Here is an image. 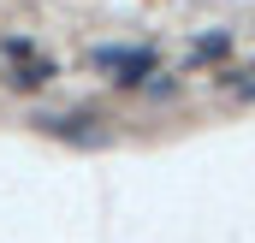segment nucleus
<instances>
[{
  "label": "nucleus",
  "mask_w": 255,
  "mask_h": 243,
  "mask_svg": "<svg viewBox=\"0 0 255 243\" xmlns=\"http://www.w3.org/2000/svg\"><path fill=\"white\" fill-rule=\"evenodd\" d=\"M89 65L107 71L119 89H136L142 77H154V48H89Z\"/></svg>",
  "instance_id": "obj_1"
},
{
  "label": "nucleus",
  "mask_w": 255,
  "mask_h": 243,
  "mask_svg": "<svg viewBox=\"0 0 255 243\" xmlns=\"http://www.w3.org/2000/svg\"><path fill=\"white\" fill-rule=\"evenodd\" d=\"M42 130H54V136H77V142H101V113H89V107H77V113H42Z\"/></svg>",
  "instance_id": "obj_2"
},
{
  "label": "nucleus",
  "mask_w": 255,
  "mask_h": 243,
  "mask_svg": "<svg viewBox=\"0 0 255 243\" xmlns=\"http://www.w3.org/2000/svg\"><path fill=\"white\" fill-rule=\"evenodd\" d=\"M48 77H54V65H48V60H36V65H12V71H6V83H12V89H42Z\"/></svg>",
  "instance_id": "obj_3"
},
{
  "label": "nucleus",
  "mask_w": 255,
  "mask_h": 243,
  "mask_svg": "<svg viewBox=\"0 0 255 243\" xmlns=\"http://www.w3.org/2000/svg\"><path fill=\"white\" fill-rule=\"evenodd\" d=\"M226 48H232V36H226V30H214V36H196L190 65H202V60H226Z\"/></svg>",
  "instance_id": "obj_4"
},
{
  "label": "nucleus",
  "mask_w": 255,
  "mask_h": 243,
  "mask_svg": "<svg viewBox=\"0 0 255 243\" xmlns=\"http://www.w3.org/2000/svg\"><path fill=\"white\" fill-rule=\"evenodd\" d=\"M244 95H250V101H255V83H244Z\"/></svg>",
  "instance_id": "obj_5"
}]
</instances>
